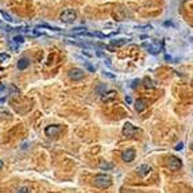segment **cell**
I'll return each mask as SVG.
<instances>
[{"label":"cell","instance_id":"6da1fadb","mask_svg":"<svg viewBox=\"0 0 193 193\" xmlns=\"http://www.w3.org/2000/svg\"><path fill=\"white\" fill-rule=\"evenodd\" d=\"M93 184H95V187L97 188H109L112 185V177L109 174H96L95 178H93Z\"/></svg>","mask_w":193,"mask_h":193},{"label":"cell","instance_id":"7a4b0ae2","mask_svg":"<svg viewBox=\"0 0 193 193\" xmlns=\"http://www.w3.org/2000/svg\"><path fill=\"white\" fill-rule=\"evenodd\" d=\"M76 19H77V12L74 10H72V8L63 10L62 12H61V15H60V20L61 22H63V23H66V24L73 23Z\"/></svg>","mask_w":193,"mask_h":193},{"label":"cell","instance_id":"3957f363","mask_svg":"<svg viewBox=\"0 0 193 193\" xmlns=\"http://www.w3.org/2000/svg\"><path fill=\"white\" fill-rule=\"evenodd\" d=\"M143 48L149 51L150 54H158L162 50V45L159 42L149 41V42H143Z\"/></svg>","mask_w":193,"mask_h":193},{"label":"cell","instance_id":"277c9868","mask_svg":"<svg viewBox=\"0 0 193 193\" xmlns=\"http://www.w3.org/2000/svg\"><path fill=\"white\" fill-rule=\"evenodd\" d=\"M61 131H62V127H61L60 124H50V126H48L45 128V134H46V136H49V138L58 136L61 134Z\"/></svg>","mask_w":193,"mask_h":193},{"label":"cell","instance_id":"5b68a950","mask_svg":"<svg viewBox=\"0 0 193 193\" xmlns=\"http://www.w3.org/2000/svg\"><path fill=\"white\" fill-rule=\"evenodd\" d=\"M84 70L82 69H78V68H73V69L69 70V73H68V76H69L70 80H73V81H80V80L84 78Z\"/></svg>","mask_w":193,"mask_h":193},{"label":"cell","instance_id":"8992f818","mask_svg":"<svg viewBox=\"0 0 193 193\" xmlns=\"http://www.w3.org/2000/svg\"><path fill=\"white\" fill-rule=\"evenodd\" d=\"M136 131H138V128L131 123H126L123 126V135L126 136V138H133L136 134Z\"/></svg>","mask_w":193,"mask_h":193},{"label":"cell","instance_id":"52a82bcc","mask_svg":"<svg viewBox=\"0 0 193 193\" xmlns=\"http://www.w3.org/2000/svg\"><path fill=\"white\" fill-rule=\"evenodd\" d=\"M181 166H182V162H181L180 158H177V157H170V158H169V161H168V168L170 169V170L176 171V170H178Z\"/></svg>","mask_w":193,"mask_h":193},{"label":"cell","instance_id":"ba28073f","mask_svg":"<svg viewBox=\"0 0 193 193\" xmlns=\"http://www.w3.org/2000/svg\"><path fill=\"white\" fill-rule=\"evenodd\" d=\"M122 159H123L124 162H127V163L133 162L134 159H135V150H134V149L124 150V151L122 153Z\"/></svg>","mask_w":193,"mask_h":193},{"label":"cell","instance_id":"9c48e42d","mask_svg":"<svg viewBox=\"0 0 193 193\" xmlns=\"http://www.w3.org/2000/svg\"><path fill=\"white\" fill-rule=\"evenodd\" d=\"M116 91H107L102 95V102L103 103H111L116 99Z\"/></svg>","mask_w":193,"mask_h":193},{"label":"cell","instance_id":"30bf717a","mask_svg":"<svg viewBox=\"0 0 193 193\" xmlns=\"http://www.w3.org/2000/svg\"><path fill=\"white\" fill-rule=\"evenodd\" d=\"M23 42H24V38H23L22 35H15L10 41V45L14 50H18V49H19V45H22Z\"/></svg>","mask_w":193,"mask_h":193},{"label":"cell","instance_id":"8fae6325","mask_svg":"<svg viewBox=\"0 0 193 193\" xmlns=\"http://www.w3.org/2000/svg\"><path fill=\"white\" fill-rule=\"evenodd\" d=\"M150 170H151V168L146 163H143L136 168V173H138V176H140V177H146V176L150 173Z\"/></svg>","mask_w":193,"mask_h":193},{"label":"cell","instance_id":"7c38bea8","mask_svg":"<svg viewBox=\"0 0 193 193\" xmlns=\"http://www.w3.org/2000/svg\"><path fill=\"white\" fill-rule=\"evenodd\" d=\"M134 104H135V111H138V112H142L143 109L147 107V102L143 100V99H138Z\"/></svg>","mask_w":193,"mask_h":193},{"label":"cell","instance_id":"4fadbf2b","mask_svg":"<svg viewBox=\"0 0 193 193\" xmlns=\"http://www.w3.org/2000/svg\"><path fill=\"white\" fill-rule=\"evenodd\" d=\"M30 65V60L29 58H20L19 61H18V69L19 70H24L26 68Z\"/></svg>","mask_w":193,"mask_h":193},{"label":"cell","instance_id":"5bb4252c","mask_svg":"<svg viewBox=\"0 0 193 193\" xmlns=\"http://www.w3.org/2000/svg\"><path fill=\"white\" fill-rule=\"evenodd\" d=\"M128 41H126V39H119V41H112L111 42V46H109V49L115 48V46H123V45H126Z\"/></svg>","mask_w":193,"mask_h":193},{"label":"cell","instance_id":"9a60e30c","mask_svg":"<svg viewBox=\"0 0 193 193\" xmlns=\"http://www.w3.org/2000/svg\"><path fill=\"white\" fill-rule=\"evenodd\" d=\"M100 169H102V170H111V169H112V165L108 163V162L103 161L102 163H100Z\"/></svg>","mask_w":193,"mask_h":193},{"label":"cell","instance_id":"2e32d148","mask_svg":"<svg viewBox=\"0 0 193 193\" xmlns=\"http://www.w3.org/2000/svg\"><path fill=\"white\" fill-rule=\"evenodd\" d=\"M143 82H145L143 85H145L146 88H154V84H153V81H151L150 78H147V77H146V78L143 80Z\"/></svg>","mask_w":193,"mask_h":193},{"label":"cell","instance_id":"e0dca14e","mask_svg":"<svg viewBox=\"0 0 193 193\" xmlns=\"http://www.w3.org/2000/svg\"><path fill=\"white\" fill-rule=\"evenodd\" d=\"M10 91H11V96H16V95H19V89L16 88L15 85H10Z\"/></svg>","mask_w":193,"mask_h":193},{"label":"cell","instance_id":"ac0fdd59","mask_svg":"<svg viewBox=\"0 0 193 193\" xmlns=\"http://www.w3.org/2000/svg\"><path fill=\"white\" fill-rule=\"evenodd\" d=\"M0 14H1V15H3L4 18H6V20H8V22H15V19H14L12 16H11V15H8V14H7V12H4V11H0Z\"/></svg>","mask_w":193,"mask_h":193},{"label":"cell","instance_id":"d6986e66","mask_svg":"<svg viewBox=\"0 0 193 193\" xmlns=\"http://www.w3.org/2000/svg\"><path fill=\"white\" fill-rule=\"evenodd\" d=\"M7 60H10V55L7 53H0V62H4Z\"/></svg>","mask_w":193,"mask_h":193},{"label":"cell","instance_id":"ffe728a7","mask_svg":"<svg viewBox=\"0 0 193 193\" xmlns=\"http://www.w3.org/2000/svg\"><path fill=\"white\" fill-rule=\"evenodd\" d=\"M42 32L41 31H37V30H30L29 31V35H31V37H38V35H41Z\"/></svg>","mask_w":193,"mask_h":193},{"label":"cell","instance_id":"44dd1931","mask_svg":"<svg viewBox=\"0 0 193 193\" xmlns=\"http://www.w3.org/2000/svg\"><path fill=\"white\" fill-rule=\"evenodd\" d=\"M16 193H30V190H29V188H27V187H22V188L18 189V192H16Z\"/></svg>","mask_w":193,"mask_h":193},{"label":"cell","instance_id":"7402d4cb","mask_svg":"<svg viewBox=\"0 0 193 193\" xmlns=\"http://www.w3.org/2000/svg\"><path fill=\"white\" fill-rule=\"evenodd\" d=\"M85 66H86V69H88L89 72H95V66H92L89 62H85Z\"/></svg>","mask_w":193,"mask_h":193},{"label":"cell","instance_id":"603a6c76","mask_svg":"<svg viewBox=\"0 0 193 193\" xmlns=\"http://www.w3.org/2000/svg\"><path fill=\"white\" fill-rule=\"evenodd\" d=\"M0 115H1V117H10V112L1 111V109H0Z\"/></svg>","mask_w":193,"mask_h":193},{"label":"cell","instance_id":"cb8c5ba5","mask_svg":"<svg viewBox=\"0 0 193 193\" xmlns=\"http://www.w3.org/2000/svg\"><path fill=\"white\" fill-rule=\"evenodd\" d=\"M174 149L177 150V151H180V150H182V149H184V143H182V142H181V143H178V145L176 146Z\"/></svg>","mask_w":193,"mask_h":193},{"label":"cell","instance_id":"d4e9b609","mask_svg":"<svg viewBox=\"0 0 193 193\" xmlns=\"http://www.w3.org/2000/svg\"><path fill=\"white\" fill-rule=\"evenodd\" d=\"M139 80H134L133 81V85H131V88H136V85H139Z\"/></svg>","mask_w":193,"mask_h":193},{"label":"cell","instance_id":"484cf974","mask_svg":"<svg viewBox=\"0 0 193 193\" xmlns=\"http://www.w3.org/2000/svg\"><path fill=\"white\" fill-rule=\"evenodd\" d=\"M104 76L109 77V78H115V74H111V73H109V72H104Z\"/></svg>","mask_w":193,"mask_h":193},{"label":"cell","instance_id":"4316f807","mask_svg":"<svg viewBox=\"0 0 193 193\" xmlns=\"http://www.w3.org/2000/svg\"><path fill=\"white\" fill-rule=\"evenodd\" d=\"M96 55H97V57H105V55H104V53H102V51H96Z\"/></svg>","mask_w":193,"mask_h":193},{"label":"cell","instance_id":"83f0119b","mask_svg":"<svg viewBox=\"0 0 193 193\" xmlns=\"http://www.w3.org/2000/svg\"><path fill=\"white\" fill-rule=\"evenodd\" d=\"M126 103H127V104H131V103H133V100H131L130 96H127V97H126Z\"/></svg>","mask_w":193,"mask_h":193},{"label":"cell","instance_id":"f1b7e54d","mask_svg":"<svg viewBox=\"0 0 193 193\" xmlns=\"http://www.w3.org/2000/svg\"><path fill=\"white\" fill-rule=\"evenodd\" d=\"M1 169H3V162L0 161V170H1Z\"/></svg>","mask_w":193,"mask_h":193},{"label":"cell","instance_id":"f546056e","mask_svg":"<svg viewBox=\"0 0 193 193\" xmlns=\"http://www.w3.org/2000/svg\"><path fill=\"white\" fill-rule=\"evenodd\" d=\"M4 88H6V86H4V85H0V91H3Z\"/></svg>","mask_w":193,"mask_h":193},{"label":"cell","instance_id":"4dcf8cb0","mask_svg":"<svg viewBox=\"0 0 193 193\" xmlns=\"http://www.w3.org/2000/svg\"><path fill=\"white\" fill-rule=\"evenodd\" d=\"M190 149H192V150H193V143H192V145H190Z\"/></svg>","mask_w":193,"mask_h":193}]
</instances>
